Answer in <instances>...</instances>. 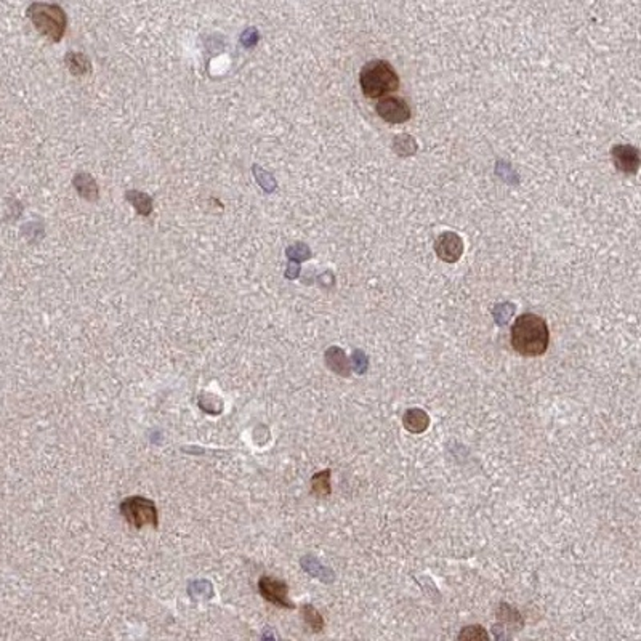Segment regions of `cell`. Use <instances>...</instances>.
Here are the masks:
<instances>
[{"instance_id":"3","label":"cell","mask_w":641,"mask_h":641,"mask_svg":"<svg viewBox=\"0 0 641 641\" xmlns=\"http://www.w3.org/2000/svg\"><path fill=\"white\" fill-rule=\"evenodd\" d=\"M28 16L42 37L52 44L63 40L67 29V16L60 5L35 2L28 9Z\"/></svg>"},{"instance_id":"14","label":"cell","mask_w":641,"mask_h":641,"mask_svg":"<svg viewBox=\"0 0 641 641\" xmlns=\"http://www.w3.org/2000/svg\"><path fill=\"white\" fill-rule=\"evenodd\" d=\"M311 491L318 497H328L332 492L330 486V470H324L314 474L311 478Z\"/></svg>"},{"instance_id":"9","label":"cell","mask_w":641,"mask_h":641,"mask_svg":"<svg viewBox=\"0 0 641 641\" xmlns=\"http://www.w3.org/2000/svg\"><path fill=\"white\" fill-rule=\"evenodd\" d=\"M72 186L76 189L79 197H82V199L87 202H96L98 197H100L98 183L94 177L87 174V172H77V174L72 177Z\"/></svg>"},{"instance_id":"11","label":"cell","mask_w":641,"mask_h":641,"mask_svg":"<svg viewBox=\"0 0 641 641\" xmlns=\"http://www.w3.org/2000/svg\"><path fill=\"white\" fill-rule=\"evenodd\" d=\"M65 63L69 72L76 77L89 76V74H91V69H94L90 58L80 52H67L65 55Z\"/></svg>"},{"instance_id":"22","label":"cell","mask_w":641,"mask_h":641,"mask_svg":"<svg viewBox=\"0 0 641 641\" xmlns=\"http://www.w3.org/2000/svg\"><path fill=\"white\" fill-rule=\"evenodd\" d=\"M240 42H243V45L245 48H250V47H254L258 42V35L255 34L254 37H252V35H249V30H245V33L243 34V37H240Z\"/></svg>"},{"instance_id":"7","label":"cell","mask_w":641,"mask_h":641,"mask_svg":"<svg viewBox=\"0 0 641 641\" xmlns=\"http://www.w3.org/2000/svg\"><path fill=\"white\" fill-rule=\"evenodd\" d=\"M436 255L446 263H455L464 254V240L454 231H446L437 236L435 243Z\"/></svg>"},{"instance_id":"10","label":"cell","mask_w":641,"mask_h":641,"mask_svg":"<svg viewBox=\"0 0 641 641\" xmlns=\"http://www.w3.org/2000/svg\"><path fill=\"white\" fill-rule=\"evenodd\" d=\"M404 428L412 435H422L430 427V416L420 408H411L403 416Z\"/></svg>"},{"instance_id":"17","label":"cell","mask_w":641,"mask_h":641,"mask_svg":"<svg viewBox=\"0 0 641 641\" xmlns=\"http://www.w3.org/2000/svg\"><path fill=\"white\" fill-rule=\"evenodd\" d=\"M497 619L502 622H508L510 625L518 624L520 627H523V618L521 614L513 609L511 606H508L507 603H501L497 609Z\"/></svg>"},{"instance_id":"6","label":"cell","mask_w":641,"mask_h":641,"mask_svg":"<svg viewBox=\"0 0 641 641\" xmlns=\"http://www.w3.org/2000/svg\"><path fill=\"white\" fill-rule=\"evenodd\" d=\"M258 590H260V595L264 598V600L269 601L271 605L286 608V609L295 608L294 603L289 600V587L286 582L276 581V579L268 577V576H263L260 581H258Z\"/></svg>"},{"instance_id":"21","label":"cell","mask_w":641,"mask_h":641,"mask_svg":"<svg viewBox=\"0 0 641 641\" xmlns=\"http://www.w3.org/2000/svg\"><path fill=\"white\" fill-rule=\"evenodd\" d=\"M355 367L357 374H364L367 369V357L362 351H355Z\"/></svg>"},{"instance_id":"4","label":"cell","mask_w":641,"mask_h":641,"mask_svg":"<svg viewBox=\"0 0 641 641\" xmlns=\"http://www.w3.org/2000/svg\"><path fill=\"white\" fill-rule=\"evenodd\" d=\"M121 513L126 518L128 525L137 529H141L146 525H150L152 528L159 526V513L156 503L150 501V498L140 496L127 497L126 501L121 503Z\"/></svg>"},{"instance_id":"5","label":"cell","mask_w":641,"mask_h":641,"mask_svg":"<svg viewBox=\"0 0 641 641\" xmlns=\"http://www.w3.org/2000/svg\"><path fill=\"white\" fill-rule=\"evenodd\" d=\"M375 111H377L381 121H385L386 124L391 126L404 124V122H408L412 116V111L408 101L396 96H384L377 103Z\"/></svg>"},{"instance_id":"19","label":"cell","mask_w":641,"mask_h":641,"mask_svg":"<svg viewBox=\"0 0 641 641\" xmlns=\"http://www.w3.org/2000/svg\"><path fill=\"white\" fill-rule=\"evenodd\" d=\"M457 640H489V633L484 630L483 625H467L457 635Z\"/></svg>"},{"instance_id":"20","label":"cell","mask_w":641,"mask_h":641,"mask_svg":"<svg viewBox=\"0 0 641 641\" xmlns=\"http://www.w3.org/2000/svg\"><path fill=\"white\" fill-rule=\"evenodd\" d=\"M286 254L289 257V260H295L297 263L303 262V260H308V258L311 257L310 247H308V245H305V244H301V243H297V244L291 245V247H287Z\"/></svg>"},{"instance_id":"2","label":"cell","mask_w":641,"mask_h":641,"mask_svg":"<svg viewBox=\"0 0 641 641\" xmlns=\"http://www.w3.org/2000/svg\"><path fill=\"white\" fill-rule=\"evenodd\" d=\"M359 85L366 98H384L399 89V77L394 67L384 60L369 61L361 69Z\"/></svg>"},{"instance_id":"15","label":"cell","mask_w":641,"mask_h":641,"mask_svg":"<svg viewBox=\"0 0 641 641\" xmlns=\"http://www.w3.org/2000/svg\"><path fill=\"white\" fill-rule=\"evenodd\" d=\"M393 150L399 156H412L417 151V143L409 135H396L393 140Z\"/></svg>"},{"instance_id":"16","label":"cell","mask_w":641,"mask_h":641,"mask_svg":"<svg viewBox=\"0 0 641 641\" xmlns=\"http://www.w3.org/2000/svg\"><path fill=\"white\" fill-rule=\"evenodd\" d=\"M301 614H303V620L306 622V625L311 628L313 632H320L324 628V619L323 615L319 614V611L311 605H305L301 608Z\"/></svg>"},{"instance_id":"1","label":"cell","mask_w":641,"mask_h":641,"mask_svg":"<svg viewBox=\"0 0 641 641\" xmlns=\"http://www.w3.org/2000/svg\"><path fill=\"white\" fill-rule=\"evenodd\" d=\"M510 343L518 355L539 357L550 347V329L544 318L534 313L518 316L511 325Z\"/></svg>"},{"instance_id":"13","label":"cell","mask_w":641,"mask_h":641,"mask_svg":"<svg viewBox=\"0 0 641 641\" xmlns=\"http://www.w3.org/2000/svg\"><path fill=\"white\" fill-rule=\"evenodd\" d=\"M126 201L135 208V212H137L140 217H150L152 213V197L143 193V191L138 189L126 191Z\"/></svg>"},{"instance_id":"18","label":"cell","mask_w":641,"mask_h":641,"mask_svg":"<svg viewBox=\"0 0 641 641\" xmlns=\"http://www.w3.org/2000/svg\"><path fill=\"white\" fill-rule=\"evenodd\" d=\"M252 170H254L255 180L258 184H260L262 189L267 191V193H273L276 188V180L273 178V175L268 174L267 170H263L260 165H257V164L252 167Z\"/></svg>"},{"instance_id":"12","label":"cell","mask_w":641,"mask_h":641,"mask_svg":"<svg viewBox=\"0 0 641 641\" xmlns=\"http://www.w3.org/2000/svg\"><path fill=\"white\" fill-rule=\"evenodd\" d=\"M325 364H328L332 372L342 375V377H348L350 375V361L342 348L332 347L325 351Z\"/></svg>"},{"instance_id":"8","label":"cell","mask_w":641,"mask_h":641,"mask_svg":"<svg viewBox=\"0 0 641 641\" xmlns=\"http://www.w3.org/2000/svg\"><path fill=\"white\" fill-rule=\"evenodd\" d=\"M615 169L625 175H635L640 167V151L630 145H618L611 150Z\"/></svg>"}]
</instances>
